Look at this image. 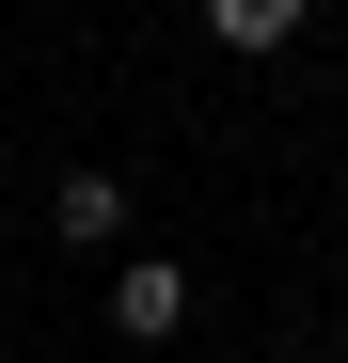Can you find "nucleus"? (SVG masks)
<instances>
[{
	"label": "nucleus",
	"mask_w": 348,
	"mask_h": 363,
	"mask_svg": "<svg viewBox=\"0 0 348 363\" xmlns=\"http://www.w3.org/2000/svg\"><path fill=\"white\" fill-rule=\"evenodd\" d=\"M111 332H127V347H174V332H190V269H174V253H127V269H111Z\"/></svg>",
	"instance_id": "obj_1"
},
{
	"label": "nucleus",
	"mask_w": 348,
	"mask_h": 363,
	"mask_svg": "<svg viewBox=\"0 0 348 363\" xmlns=\"http://www.w3.org/2000/svg\"><path fill=\"white\" fill-rule=\"evenodd\" d=\"M48 237H64V253H111V237H127V190H111V174H64V190H48Z\"/></svg>",
	"instance_id": "obj_2"
},
{
	"label": "nucleus",
	"mask_w": 348,
	"mask_h": 363,
	"mask_svg": "<svg viewBox=\"0 0 348 363\" xmlns=\"http://www.w3.org/2000/svg\"><path fill=\"white\" fill-rule=\"evenodd\" d=\"M301 16H317V0H206V32H222V48H285Z\"/></svg>",
	"instance_id": "obj_3"
}]
</instances>
